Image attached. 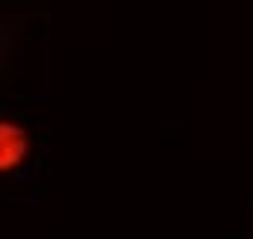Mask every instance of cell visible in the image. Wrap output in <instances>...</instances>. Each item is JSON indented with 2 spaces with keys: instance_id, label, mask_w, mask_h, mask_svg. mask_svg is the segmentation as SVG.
Wrapping results in <instances>:
<instances>
[{
  "instance_id": "6da1fadb",
  "label": "cell",
  "mask_w": 253,
  "mask_h": 239,
  "mask_svg": "<svg viewBox=\"0 0 253 239\" xmlns=\"http://www.w3.org/2000/svg\"><path fill=\"white\" fill-rule=\"evenodd\" d=\"M34 152V138L31 132L14 118H0V175H10L27 165Z\"/></svg>"
}]
</instances>
